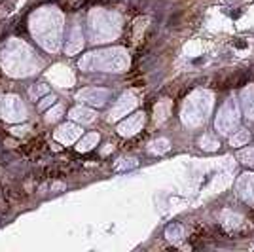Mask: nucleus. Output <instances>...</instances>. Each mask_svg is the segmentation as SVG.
<instances>
[{"instance_id":"obj_1","label":"nucleus","mask_w":254,"mask_h":252,"mask_svg":"<svg viewBox=\"0 0 254 252\" xmlns=\"http://www.w3.org/2000/svg\"><path fill=\"white\" fill-rule=\"evenodd\" d=\"M32 38L42 46L46 52H59L63 40V13L55 6H44L32 11L29 19Z\"/></svg>"},{"instance_id":"obj_2","label":"nucleus","mask_w":254,"mask_h":252,"mask_svg":"<svg viewBox=\"0 0 254 252\" xmlns=\"http://www.w3.org/2000/svg\"><path fill=\"white\" fill-rule=\"evenodd\" d=\"M0 64L4 72L13 78H27L40 70V59L31 50L29 44L19 38H11L0 48Z\"/></svg>"},{"instance_id":"obj_3","label":"nucleus","mask_w":254,"mask_h":252,"mask_svg":"<svg viewBox=\"0 0 254 252\" xmlns=\"http://www.w3.org/2000/svg\"><path fill=\"white\" fill-rule=\"evenodd\" d=\"M78 66L89 72H124L129 68V53L124 48H108L85 53Z\"/></svg>"},{"instance_id":"obj_4","label":"nucleus","mask_w":254,"mask_h":252,"mask_svg":"<svg viewBox=\"0 0 254 252\" xmlns=\"http://www.w3.org/2000/svg\"><path fill=\"white\" fill-rule=\"evenodd\" d=\"M87 29H89L91 42H110L118 38V34L122 31V21H120V15L114 11L91 10L87 17Z\"/></svg>"},{"instance_id":"obj_5","label":"nucleus","mask_w":254,"mask_h":252,"mask_svg":"<svg viewBox=\"0 0 254 252\" xmlns=\"http://www.w3.org/2000/svg\"><path fill=\"white\" fill-rule=\"evenodd\" d=\"M212 108V95L209 91L191 93L182 108V122L188 127H197L207 122Z\"/></svg>"},{"instance_id":"obj_6","label":"nucleus","mask_w":254,"mask_h":252,"mask_svg":"<svg viewBox=\"0 0 254 252\" xmlns=\"http://www.w3.org/2000/svg\"><path fill=\"white\" fill-rule=\"evenodd\" d=\"M0 118L8 124H19L27 120V108L17 95H4L0 97Z\"/></svg>"},{"instance_id":"obj_7","label":"nucleus","mask_w":254,"mask_h":252,"mask_svg":"<svg viewBox=\"0 0 254 252\" xmlns=\"http://www.w3.org/2000/svg\"><path fill=\"white\" fill-rule=\"evenodd\" d=\"M237 126H239V108H237V103L230 99L216 116V129L226 135V133L233 131Z\"/></svg>"},{"instance_id":"obj_8","label":"nucleus","mask_w":254,"mask_h":252,"mask_svg":"<svg viewBox=\"0 0 254 252\" xmlns=\"http://www.w3.org/2000/svg\"><path fill=\"white\" fill-rule=\"evenodd\" d=\"M135 106H137V97L131 93V91H127V93H124L118 99L116 105L112 106V110H110V114H108V120H110V122H116L122 116H127L129 112H133Z\"/></svg>"},{"instance_id":"obj_9","label":"nucleus","mask_w":254,"mask_h":252,"mask_svg":"<svg viewBox=\"0 0 254 252\" xmlns=\"http://www.w3.org/2000/svg\"><path fill=\"white\" fill-rule=\"evenodd\" d=\"M76 97H78V101H82L89 106H103L108 101L110 91L103 89V87H87V89H82Z\"/></svg>"},{"instance_id":"obj_10","label":"nucleus","mask_w":254,"mask_h":252,"mask_svg":"<svg viewBox=\"0 0 254 252\" xmlns=\"http://www.w3.org/2000/svg\"><path fill=\"white\" fill-rule=\"evenodd\" d=\"M142 126H144V112H137V114L129 116L126 122H122L118 126V133L122 137H133L142 129Z\"/></svg>"},{"instance_id":"obj_11","label":"nucleus","mask_w":254,"mask_h":252,"mask_svg":"<svg viewBox=\"0 0 254 252\" xmlns=\"http://www.w3.org/2000/svg\"><path fill=\"white\" fill-rule=\"evenodd\" d=\"M80 135H82V129L76 124H63L55 131V140L61 144H72L80 138Z\"/></svg>"},{"instance_id":"obj_12","label":"nucleus","mask_w":254,"mask_h":252,"mask_svg":"<svg viewBox=\"0 0 254 252\" xmlns=\"http://www.w3.org/2000/svg\"><path fill=\"white\" fill-rule=\"evenodd\" d=\"M82 46H84V34H82V29H80V25H72V29H70V34H68V38H66V46H64V52L68 53V55H74L82 50Z\"/></svg>"},{"instance_id":"obj_13","label":"nucleus","mask_w":254,"mask_h":252,"mask_svg":"<svg viewBox=\"0 0 254 252\" xmlns=\"http://www.w3.org/2000/svg\"><path fill=\"white\" fill-rule=\"evenodd\" d=\"M237 191L247 203L254 205V175L245 173L243 177L239 179V182H237Z\"/></svg>"},{"instance_id":"obj_14","label":"nucleus","mask_w":254,"mask_h":252,"mask_svg":"<svg viewBox=\"0 0 254 252\" xmlns=\"http://www.w3.org/2000/svg\"><path fill=\"white\" fill-rule=\"evenodd\" d=\"M68 116H70L72 122L82 124V126H87V124H91L95 120V112L91 108H87V106H76L68 112Z\"/></svg>"},{"instance_id":"obj_15","label":"nucleus","mask_w":254,"mask_h":252,"mask_svg":"<svg viewBox=\"0 0 254 252\" xmlns=\"http://www.w3.org/2000/svg\"><path fill=\"white\" fill-rule=\"evenodd\" d=\"M241 103H243L247 118L254 120V85H251V87H247V89L241 91Z\"/></svg>"},{"instance_id":"obj_16","label":"nucleus","mask_w":254,"mask_h":252,"mask_svg":"<svg viewBox=\"0 0 254 252\" xmlns=\"http://www.w3.org/2000/svg\"><path fill=\"white\" fill-rule=\"evenodd\" d=\"M99 140H101V135H99V133H87V135L82 137V140L78 142L76 150H78V152H89L91 148H95L97 144H99Z\"/></svg>"},{"instance_id":"obj_17","label":"nucleus","mask_w":254,"mask_h":252,"mask_svg":"<svg viewBox=\"0 0 254 252\" xmlns=\"http://www.w3.org/2000/svg\"><path fill=\"white\" fill-rule=\"evenodd\" d=\"M165 237L171 243H180L184 239V228L180 224H171V226H167V230H165Z\"/></svg>"},{"instance_id":"obj_18","label":"nucleus","mask_w":254,"mask_h":252,"mask_svg":"<svg viewBox=\"0 0 254 252\" xmlns=\"http://www.w3.org/2000/svg\"><path fill=\"white\" fill-rule=\"evenodd\" d=\"M249 138H251V133L245 131V129H239V131H235V135L230 138V142H232V146H243V144L249 142Z\"/></svg>"},{"instance_id":"obj_19","label":"nucleus","mask_w":254,"mask_h":252,"mask_svg":"<svg viewBox=\"0 0 254 252\" xmlns=\"http://www.w3.org/2000/svg\"><path fill=\"white\" fill-rule=\"evenodd\" d=\"M152 154H165L167 150H169V140L167 138H158V140H154L148 148Z\"/></svg>"},{"instance_id":"obj_20","label":"nucleus","mask_w":254,"mask_h":252,"mask_svg":"<svg viewBox=\"0 0 254 252\" xmlns=\"http://www.w3.org/2000/svg\"><path fill=\"white\" fill-rule=\"evenodd\" d=\"M237 159L245 165H254V148H245L237 154Z\"/></svg>"},{"instance_id":"obj_21","label":"nucleus","mask_w":254,"mask_h":252,"mask_svg":"<svg viewBox=\"0 0 254 252\" xmlns=\"http://www.w3.org/2000/svg\"><path fill=\"white\" fill-rule=\"evenodd\" d=\"M199 144H201L203 150H209V152H212V150H216V148L220 146V142L214 137H211V135H205L203 138H199Z\"/></svg>"},{"instance_id":"obj_22","label":"nucleus","mask_w":254,"mask_h":252,"mask_svg":"<svg viewBox=\"0 0 254 252\" xmlns=\"http://www.w3.org/2000/svg\"><path fill=\"white\" fill-rule=\"evenodd\" d=\"M138 165V161L135 158H124V159H120V163H116L114 165V171H127V169H135Z\"/></svg>"},{"instance_id":"obj_23","label":"nucleus","mask_w":254,"mask_h":252,"mask_svg":"<svg viewBox=\"0 0 254 252\" xmlns=\"http://www.w3.org/2000/svg\"><path fill=\"white\" fill-rule=\"evenodd\" d=\"M222 220L226 222V226H228V228H232V226L235 228V226H239V222L243 220V218H241L239 214H232V212H226Z\"/></svg>"},{"instance_id":"obj_24","label":"nucleus","mask_w":254,"mask_h":252,"mask_svg":"<svg viewBox=\"0 0 254 252\" xmlns=\"http://www.w3.org/2000/svg\"><path fill=\"white\" fill-rule=\"evenodd\" d=\"M61 114H63V106H55L53 110H50L48 112V116H46V122H57L59 118H61Z\"/></svg>"},{"instance_id":"obj_25","label":"nucleus","mask_w":254,"mask_h":252,"mask_svg":"<svg viewBox=\"0 0 254 252\" xmlns=\"http://www.w3.org/2000/svg\"><path fill=\"white\" fill-rule=\"evenodd\" d=\"M44 93H48V85L40 84L38 87H36V85H32L31 87V97L34 99V101H38V99H40V95H44Z\"/></svg>"},{"instance_id":"obj_26","label":"nucleus","mask_w":254,"mask_h":252,"mask_svg":"<svg viewBox=\"0 0 254 252\" xmlns=\"http://www.w3.org/2000/svg\"><path fill=\"white\" fill-rule=\"evenodd\" d=\"M53 103H55V95H46L42 101L38 103V108H40V110H44V108H48V106L53 105Z\"/></svg>"}]
</instances>
